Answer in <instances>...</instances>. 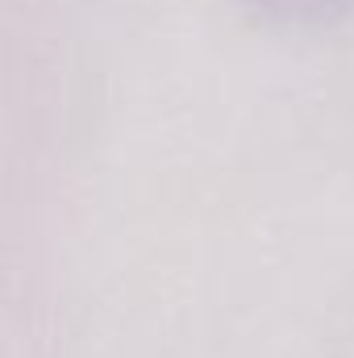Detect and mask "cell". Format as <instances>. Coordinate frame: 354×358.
Segmentation results:
<instances>
[{
    "mask_svg": "<svg viewBox=\"0 0 354 358\" xmlns=\"http://www.w3.org/2000/svg\"><path fill=\"white\" fill-rule=\"evenodd\" d=\"M263 8L279 13V17H292V21H309V17H321L330 8H338L342 0H259Z\"/></svg>",
    "mask_w": 354,
    "mask_h": 358,
    "instance_id": "6da1fadb",
    "label": "cell"
}]
</instances>
